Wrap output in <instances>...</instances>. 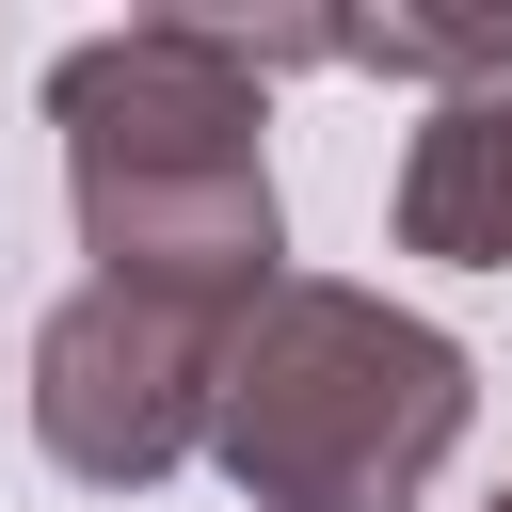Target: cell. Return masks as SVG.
<instances>
[{"label":"cell","mask_w":512,"mask_h":512,"mask_svg":"<svg viewBox=\"0 0 512 512\" xmlns=\"http://www.w3.org/2000/svg\"><path fill=\"white\" fill-rule=\"evenodd\" d=\"M320 64L464 96V80H496V64H512V16H320Z\"/></svg>","instance_id":"obj_5"},{"label":"cell","mask_w":512,"mask_h":512,"mask_svg":"<svg viewBox=\"0 0 512 512\" xmlns=\"http://www.w3.org/2000/svg\"><path fill=\"white\" fill-rule=\"evenodd\" d=\"M480 416V352L352 272H272L224 320L208 464L256 512H416Z\"/></svg>","instance_id":"obj_2"},{"label":"cell","mask_w":512,"mask_h":512,"mask_svg":"<svg viewBox=\"0 0 512 512\" xmlns=\"http://www.w3.org/2000/svg\"><path fill=\"white\" fill-rule=\"evenodd\" d=\"M400 256L512 272V64L416 112V144H400Z\"/></svg>","instance_id":"obj_4"},{"label":"cell","mask_w":512,"mask_h":512,"mask_svg":"<svg viewBox=\"0 0 512 512\" xmlns=\"http://www.w3.org/2000/svg\"><path fill=\"white\" fill-rule=\"evenodd\" d=\"M208 384H224V320L144 304V288H64L32 320V448L96 496H144L208 448Z\"/></svg>","instance_id":"obj_3"},{"label":"cell","mask_w":512,"mask_h":512,"mask_svg":"<svg viewBox=\"0 0 512 512\" xmlns=\"http://www.w3.org/2000/svg\"><path fill=\"white\" fill-rule=\"evenodd\" d=\"M48 128H64V208L96 288L240 320L288 272V192H272V64L240 16H128L80 32L48 64Z\"/></svg>","instance_id":"obj_1"},{"label":"cell","mask_w":512,"mask_h":512,"mask_svg":"<svg viewBox=\"0 0 512 512\" xmlns=\"http://www.w3.org/2000/svg\"><path fill=\"white\" fill-rule=\"evenodd\" d=\"M480 512H512V480H496V496H480Z\"/></svg>","instance_id":"obj_6"}]
</instances>
